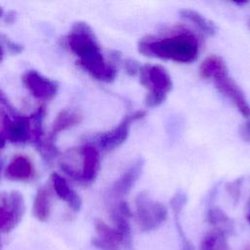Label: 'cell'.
Wrapping results in <instances>:
<instances>
[{
  "mask_svg": "<svg viewBox=\"0 0 250 250\" xmlns=\"http://www.w3.org/2000/svg\"><path fill=\"white\" fill-rule=\"evenodd\" d=\"M224 60L219 56H210L207 59H205L200 67H199V74L202 78L209 79L213 72L224 63Z\"/></svg>",
  "mask_w": 250,
  "mask_h": 250,
  "instance_id": "e0dca14e",
  "label": "cell"
},
{
  "mask_svg": "<svg viewBox=\"0 0 250 250\" xmlns=\"http://www.w3.org/2000/svg\"><path fill=\"white\" fill-rule=\"evenodd\" d=\"M22 81L30 94L37 99H52L58 91V85L55 81L41 75L36 70L27 71L23 75Z\"/></svg>",
  "mask_w": 250,
  "mask_h": 250,
  "instance_id": "52a82bcc",
  "label": "cell"
},
{
  "mask_svg": "<svg viewBox=\"0 0 250 250\" xmlns=\"http://www.w3.org/2000/svg\"><path fill=\"white\" fill-rule=\"evenodd\" d=\"M140 68L138 63L136 62H133V61H126L125 62V69L127 70V72L131 75H134L136 74L138 71H140Z\"/></svg>",
  "mask_w": 250,
  "mask_h": 250,
  "instance_id": "d6986e66",
  "label": "cell"
},
{
  "mask_svg": "<svg viewBox=\"0 0 250 250\" xmlns=\"http://www.w3.org/2000/svg\"><path fill=\"white\" fill-rule=\"evenodd\" d=\"M0 171H1V161H0Z\"/></svg>",
  "mask_w": 250,
  "mask_h": 250,
  "instance_id": "7402d4cb",
  "label": "cell"
},
{
  "mask_svg": "<svg viewBox=\"0 0 250 250\" xmlns=\"http://www.w3.org/2000/svg\"><path fill=\"white\" fill-rule=\"evenodd\" d=\"M0 14H1V10H0Z\"/></svg>",
  "mask_w": 250,
  "mask_h": 250,
  "instance_id": "cb8c5ba5",
  "label": "cell"
},
{
  "mask_svg": "<svg viewBox=\"0 0 250 250\" xmlns=\"http://www.w3.org/2000/svg\"><path fill=\"white\" fill-rule=\"evenodd\" d=\"M81 119H82L81 115L75 111H71V110L62 111L58 115L57 119L55 120V122L53 124V128H52L51 134L49 136L51 142L54 141V139L56 138V136L58 134H60V132L80 123Z\"/></svg>",
  "mask_w": 250,
  "mask_h": 250,
  "instance_id": "2e32d148",
  "label": "cell"
},
{
  "mask_svg": "<svg viewBox=\"0 0 250 250\" xmlns=\"http://www.w3.org/2000/svg\"><path fill=\"white\" fill-rule=\"evenodd\" d=\"M180 15L187 21H190L193 25H195L201 32L210 36L216 33L217 28L215 24L200 13L191 9H182L180 11Z\"/></svg>",
  "mask_w": 250,
  "mask_h": 250,
  "instance_id": "9a60e30c",
  "label": "cell"
},
{
  "mask_svg": "<svg viewBox=\"0 0 250 250\" xmlns=\"http://www.w3.org/2000/svg\"><path fill=\"white\" fill-rule=\"evenodd\" d=\"M51 213V196L50 192L46 188L38 189L34 203H33V215L41 222L48 220Z\"/></svg>",
  "mask_w": 250,
  "mask_h": 250,
  "instance_id": "5bb4252c",
  "label": "cell"
},
{
  "mask_svg": "<svg viewBox=\"0 0 250 250\" xmlns=\"http://www.w3.org/2000/svg\"><path fill=\"white\" fill-rule=\"evenodd\" d=\"M24 212L23 199L21 193L13 191L0 199V232H9L21 220Z\"/></svg>",
  "mask_w": 250,
  "mask_h": 250,
  "instance_id": "8992f818",
  "label": "cell"
},
{
  "mask_svg": "<svg viewBox=\"0 0 250 250\" xmlns=\"http://www.w3.org/2000/svg\"><path fill=\"white\" fill-rule=\"evenodd\" d=\"M216 89L225 96L244 117L250 116V104L244 92L238 84L229 76L226 62L219 66L210 77Z\"/></svg>",
  "mask_w": 250,
  "mask_h": 250,
  "instance_id": "277c9868",
  "label": "cell"
},
{
  "mask_svg": "<svg viewBox=\"0 0 250 250\" xmlns=\"http://www.w3.org/2000/svg\"><path fill=\"white\" fill-rule=\"evenodd\" d=\"M52 183L57 195L65 201L73 211H78L81 207V199L79 195L68 186L66 181L59 174L52 175Z\"/></svg>",
  "mask_w": 250,
  "mask_h": 250,
  "instance_id": "8fae6325",
  "label": "cell"
},
{
  "mask_svg": "<svg viewBox=\"0 0 250 250\" xmlns=\"http://www.w3.org/2000/svg\"><path fill=\"white\" fill-rule=\"evenodd\" d=\"M33 166L30 160L24 155L15 156L9 163L6 176L12 180L23 181L32 177Z\"/></svg>",
  "mask_w": 250,
  "mask_h": 250,
  "instance_id": "7c38bea8",
  "label": "cell"
},
{
  "mask_svg": "<svg viewBox=\"0 0 250 250\" xmlns=\"http://www.w3.org/2000/svg\"><path fill=\"white\" fill-rule=\"evenodd\" d=\"M6 132L8 138L15 143H25L30 139L29 119L26 117H18L15 120L6 119Z\"/></svg>",
  "mask_w": 250,
  "mask_h": 250,
  "instance_id": "4fadbf2b",
  "label": "cell"
},
{
  "mask_svg": "<svg viewBox=\"0 0 250 250\" xmlns=\"http://www.w3.org/2000/svg\"><path fill=\"white\" fill-rule=\"evenodd\" d=\"M144 166L143 158L136 159L113 183L109 190L110 195L112 197H122L127 194L141 177Z\"/></svg>",
  "mask_w": 250,
  "mask_h": 250,
  "instance_id": "ba28073f",
  "label": "cell"
},
{
  "mask_svg": "<svg viewBox=\"0 0 250 250\" xmlns=\"http://www.w3.org/2000/svg\"><path fill=\"white\" fill-rule=\"evenodd\" d=\"M0 247H1V242H0Z\"/></svg>",
  "mask_w": 250,
  "mask_h": 250,
  "instance_id": "603a6c76",
  "label": "cell"
},
{
  "mask_svg": "<svg viewBox=\"0 0 250 250\" xmlns=\"http://www.w3.org/2000/svg\"><path fill=\"white\" fill-rule=\"evenodd\" d=\"M139 217L146 224H155L160 222L166 215V210L162 204L153 201L146 192H142L136 198Z\"/></svg>",
  "mask_w": 250,
  "mask_h": 250,
  "instance_id": "30bf717a",
  "label": "cell"
},
{
  "mask_svg": "<svg viewBox=\"0 0 250 250\" xmlns=\"http://www.w3.org/2000/svg\"><path fill=\"white\" fill-rule=\"evenodd\" d=\"M146 112L145 110H136L127 114L114 128L101 134L97 143L102 150L110 151L121 146L128 138L130 128L133 123L144 118Z\"/></svg>",
  "mask_w": 250,
  "mask_h": 250,
  "instance_id": "5b68a950",
  "label": "cell"
},
{
  "mask_svg": "<svg viewBox=\"0 0 250 250\" xmlns=\"http://www.w3.org/2000/svg\"><path fill=\"white\" fill-rule=\"evenodd\" d=\"M2 58H3V49L0 46V61L2 60Z\"/></svg>",
  "mask_w": 250,
  "mask_h": 250,
  "instance_id": "44dd1931",
  "label": "cell"
},
{
  "mask_svg": "<svg viewBox=\"0 0 250 250\" xmlns=\"http://www.w3.org/2000/svg\"><path fill=\"white\" fill-rule=\"evenodd\" d=\"M240 135L244 141L250 142V119L247 120L240 128Z\"/></svg>",
  "mask_w": 250,
  "mask_h": 250,
  "instance_id": "ac0fdd59",
  "label": "cell"
},
{
  "mask_svg": "<svg viewBox=\"0 0 250 250\" xmlns=\"http://www.w3.org/2000/svg\"><path fill=\"white\" fill-rule=\"evenodd\" d=\"M66 42L70 51L78 58L80 65L93 77L104 82L114 80L116 67L106 62L92 28L87 23H75L66 36Z\"/></svg>",
  "mask_w": 250,
  "mask_h": 250,
  "instance_id": "6da1fadb",
  "label": "cell"
},
{
  "mask_svg": "<svg viewBox=\"0 0 250 250\" xmlns=\"http://www.w3.org/2000/svg\"><path fill=\"white\" fill-rule=\"evenodd\" d=\"M5 143H6L5 138L0 134V148H2L5 146Z\"/></svg>",
  "mask_w": 250,
  "mask_h": 250,
  "instance_id": "ffe728a7",
  "label": "cell"
},
{
  "mask_svg": "<svg viewBox=\"0 0 250 250\" xmlns=\"http://www.w3.org/2000/svg\"><path fill=\"white\" fill-rule=\"evenodd\" d=\"M138 50L147 57L189 63L197 59L199 41L191 31L182 28L160 37H146L139 42Z\"/></svg>",
  "mask_w": 250,
  "mask_h": 250,
  "instance_id": "7a4b0ae2",
  "label": "cell"
},
{
  "mask_svg": "<svg viewBox=\"0 0 250 250\" xmlns=\"http://www.w3.org/2000/svg\"><path fill=\"white\" fill-rule=\"evenodd\" d=\"M79 153L82 158L79 181L84 183L93 182L96 179L100 168L99 150L92 145H85L79 149Z\"/></svg>",
  "mask_w": 250,
  "mask_h": 250,
  "instance_id": "9c48e42d",
  "label": "cell"
},
{
  "mask_svg": "<svg viewBox=\"0 0 250 250\" xmlns=\"http://www.w3.org/2000/svg\"><path fill=\"white\" fill-rule=\"evenodd\" d=\"M140 81L148 89L146 104L149 107L160 105L173 87L170 74L162 65L146 64L140 68Z\"/></svg>",
  "mask_w": 250,
  "mask_h": 250,
  "instance_id": "3957f363",
  "label": "cell"
}]
</instances>
